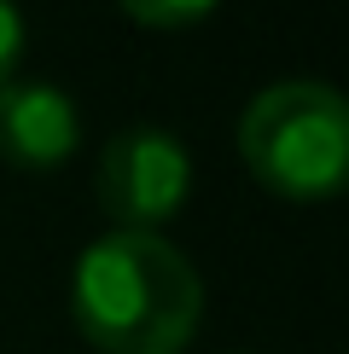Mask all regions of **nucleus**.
<instances>
[{"mask_svg": "<svg viewBox=\"0 0 349 354\" xmlns=\"http://www.w3.org/2000/svg\"><path fill=\"white\" fill-rule=\"evenodd\" d=\"M70 319L99 354H181L198 337L204 285L163 232H105L70 273Z\"/></svg>", "mask_w": 349, "mask_h": 354, "instance_id": "1", "label": "nucleus"}, {"mask_svg": "<svg viewBox=\"0 0 349 354\" xmlns=\"http://www.w3.org/2000/svg\"><path fill=\"white\" fill-rule=\"evenodd\" d=\"M239 157L291 203H326L343 192L349 174V111L332 82H274L239 116Z\"/></svg>", "mask_w": 349, "mask_h": 354, "instance_id": "2", "label": "nucleus"}, {"mask_svg": "<svg viewBox=\"0 0 349 354\" xmlns=\"http://www.w3.org/2000/svg\"><path fill=\"white\" fill-rule=\"evenodd\" d=\"M99 209L116 221V232H157L181 215L193 192V157L169 128H123L99 151Z\"/></svg>", "mask_w": 349, "mask_h": 354, "instance_id": "3", "label": "nucleus"}, {"mask_svg": "<svg viewBox=\"0 0 349 354\" xmlns=\"http://www.w3.org/2000/svg\"><path fill=\"white\" fill-rule=\"evenodd\" d=\"M82 140V116L53 82H0V157L12 169H58Z\"/></svg>", "mask_w": 349, "mask_h": 354, "instance_id": "4", "label": "nucleus"}, {"mask_svg": "<svg viewBox=\"0 0 349 354\" xmlns=\"http://www.w3.org/2000/svg\"><path fill=\"white\" fill-rule=\"evenodd\" d=\"M116 6H123L134 24H145V29H181V24L210 18L222 0H116Z\"/></svg>", "mask_w": 349, "mask_h": 354, "instance_id": "5", "label": "nucleus"}, {"mask_svg": "<svg viewBox=\"0 0 349 354\" xmlns=\"http://www.w3.org/2000/svg\"><path fill=\"white\" fill-rule=\"evenodd\" d=\"M18 58H24V12L0 0V82L18 76Z\"/></svg>", "mask_w": 349, "mask_h": 354, "instance_id": "6", "label": "nucleus"}]
</instances>
